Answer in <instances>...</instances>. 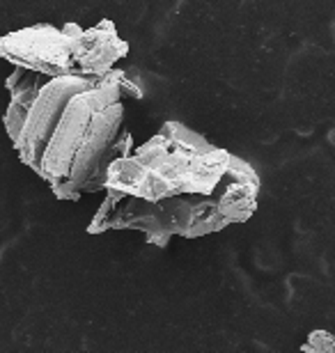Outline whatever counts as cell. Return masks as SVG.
<instances>
[{
	"label": "cell",
	"instance_id": "obj_1",
	"mask_svg": "<svg viewBox=\"0 0 335 353\" xmlns=\"http://www.w3.org/2000/svg\"><path fill=\"white\" fill-rule=\"evenodd\" d=\"M88 232L133 230L154 245L198 239L255 214L260 176L246 159L182 122H166L113 163Z\"/></svg>",
	"mask_w": 335,
	"mask_h": 353
},
{
	"label": "cell",
	"instance_id": "obj_2",
	"mask_svg": "<svg viewBox=\"0 0 335 353\" xmlns=\"http://www.w3.org/2000/svg\"><path fill=\"white\" fill-rule=\"evenodd\" d=\"M5 131L21 163L55 197L104 190L113 163L131 150L126 101L142 97L124 72L44 74L17 67L7 79Z\"/></svg>",
	"mask_w": 335,
	"mask_h": 353
},
{
	"label": "cell",
	"instance_id": "obj_3",
	"mask_svg": "<svg viewBox=\"0 0 335 353\" xmlns=\"http://www.w3.org/2000/svg\"><path fill=\"white\" fill-rule=\"evenodd\" d=\"M129 44L113 21L92 28L37 23L0 37V58L14 67L44 74H108L126 58Z\"/></svg>",
	"mask_w": 335,
	"mask_h": 353
},
{
	"label": "cell",
	"instance_id": "obj_4",
	"mask_svg": "<svg viewBox=\"0 0 335 353\" xmlns=\"http://www.w3.org/2000/svg\"><path fill=\"white\" fill-rule=\"evenodd\" d=\"M301 349L315 353H335V335L329 330H312L308 335V342Z\"/></svg>",
	"mask_w": 335,
	"mask_h": 353
}]
</instances>
